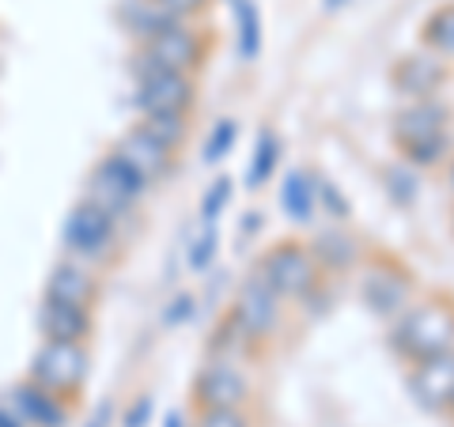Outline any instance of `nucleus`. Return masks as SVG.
<instances>
[{
    "label": "nucleus",
    "mask_w": 454,
    "mask_h": 427,
    "mask_svg": "<svg viewBox=\"0 0 454 427\" xmlns=\"http://www.w3.org/2000/svg\"><path fill=\"white\" fill-rule=\"evenodd\" d=\"M450 106L443 98H417L390 118V140L402 163L432 170L450 163Z\"/></svg>",
    "instance_id": "nucleus-1"
},
{
    "label": "nucleus",
    "mask_w": 454,
    "mask_h": 427,
    "mask_svg": "<svg viewBox=\"0 0 454 427\" xmlns=\"http://www.w3.org/2000/svg\"><path fill=\"white\" fill-rule=\"evenodd\" d=\"M390 348L413 367L428 355H439L454 348V295L432 291L424 299H413L402 318H394Z\"/></svg>",
    "instance_id": "nucleus-2"
},
{
    "label": "nucleus",
    "mask_w": 454,
    "mask_h": 427,
    "mask_svg": "<svg viewBox=\"0 0 454 427\" xmlns=\"http://www.w3.org/2000/svg\"><path fill=\"white\" fill-rule=\"evenodd\" d=\"M61 246H65V258L83 261L91 268H110L118 265L125 250V231L106 212H98L88 201H76L61 223Z\"/></svg>",
    "instance_id": "nucleus-3"
},
{
    "label": "nucleus",
    "mask_w": 454,
    "mask_h": 427,
    "mask_svg": "<svg viewBox=\"0 0 454 427\" xmlns=\"http://www.w3.org/2000/svg\"><path fill=\"white\" fill-rule=\"evenodd\" d=\"M254 276H258L265 288H273L284 303H288V299H307L315 288H322V280H325L303 238H277L258 258V265H254Z\"/></svg>",
    "instance_id": "nucleus-4"
},
{
    "label": "nucleus",
    "mask_w": 454,
    "mask_h": 427,
    "mask_svg": "<svg viewBox=\"0 0 454 427\" xmlns=\"http://www.w3.org/2000/svg\"><path fill=\"white\" fill-rule=\"evenodd\" d=\"M27 378L38 382L65 401H80L83 386L91 378V345H61V340H42L27 363Z\"/></svg>",
    "instance_id": "nucleus-5"
},
{
    "label": "nucleus",
    "mask_w": 454,
    "mask_h": 427,
    "mask_svg": "<svg viewBox=\"0 0 454 427\" xmlns=\"http://www.w3.org/2000/svg\"><path fill=\"white\" fill-rule=\"evenodd\" d=\"M360 299L379 318H402L409 310V303L417 299L413 268L402 265L394 253H367L364 258V280H360Z\"/></svg>",
    "instance_id": "nucleus-6"
},
{
    "label": "nucleus",
    "mask_w": 454,
    "mask_h": 427,
    "mask_svg": "<svg viewBox=\"0 0 454 427\" xmlns=\"http://www.w3.org/2000/svg\"><path fill=\"white\" fill-rule=\"evenodd\" d=\"M133 76H137V95L133 106L145 113H193L197 110V76L186 73H167L133 53Z\"/></svg>",
    "instance_id": "nucleus-7"
},
{
    "label": "nucleus",
    "mask_w": 454,
    "mask_h": 427,
    "mask_svg": "<svg viewBox=\"0 0 454 427\" xmlns=\"http://www.w3.org/2000/svg\"><path fill=\"white\" fill-rule=\"evenodd\" d=\"M212 53V35L208 31H197L190 23H175L167 31L152 35L148 42L137 46V57L148 61L155 68H167V73H186V76H197L205 68Z\"/></svg>",
    "instance_id": "nucleus-8"
},
{
    "label": "nucleus",
    "mask_w": 454,
    "mask_h": 427,
    "mask_svg": "<svg viewBox=\"0 0 454 427\" xmlns=\"http://www.w3.org/2000/svg\"><path fill=\"white\" fill-rule=\"evenodd\" d=\"M227 314L239 322V330L247 333V340L254 345V352H258V345H265V340H277V333H280L284 299H280L273 288H265V283L250 273L243 283H239L235 303H231V310H227Z\"/></svg>",
    "instance_id": "nucleus-9"
},
{
    "label": "nucleus",
    "mask_w": 454,
    "mask_h": 427,
    "mask_svg": "<svg viewBox=\"0 0 454 427\" xmlns=\"http://www.w3.org/2000/svg\"><path fill=\"white\" fill-rule=\"evenodd\" d=\"M193 412L205 408H247L250 401V378L239 371V363L231 360H208L201 371L193 375Z\"/></svg>",
    "instance_id": "nucleus-10"
},
{
    "label": "nucleus",
    "mask_w": 454,
    "mask_h": 427,
    "mask_svg": "<svg viewBox=\"0 0 454 427\" xmlns=\"http://www.w3.org/2000/svg\"><path fill=\"white\" fill-rule=\"evenodd\" d=\"M450 83V65L443 57H435L428 50H413L402 53L390 65V88L405 98V103H417V98H439Z\"/></svg>",
    "instance_id": "nucleus-11"
},
{
    "label": "nucleus",
    "mask_w": 454,
    "mask_h": 427,
    "mask_svg": "<svg viewBox=\"0 0 454 427\" xmlns=\"http://www.w3.org/2000/svg\"><path fill=\"white\" fill-rule=\"evenodd\" d=\"M4 405L16 412L23 427H68L73 423V408H76L73 401H65V397L42 390L38 382H31L27 375L4 393Z\"/></svg>",
    "instance_id": "nucleus-12"
},
{
    "label": "nucleus",
    "mask_w": 454,
    "mask_h": 427,
    "mask_svg": "<svg viewBox=\"0 0 454 427\" xmlns=\"http://www.w3.org/2000/svg\"><path fill=\"white\" fill-rule=\"evenodd\" d=\"M42 299L95 310L98 299H103V276H98V268H91V265L73 261V258H61V261L50 268L46 288H42Z\"/></svg>",
    "instance_id": "nucleus-13"
},
{
    "label": "nucleus",
    "mask_w": 454,
    "mask_h": 427,
    "mask_svg": "<svg viewBox=\"0 0 454 427\" xmlns=\"http://www.w3.org/2000/svg\"><path fill=\"white\" fill-rule=\"evenodd\" d=\"M114 151H121L125 159H129L140 175L148 178V186H155V182H167L170 175H175V167H178V155L170 148H163L140 121L129 125V129L114 140Z\"/></svg>",
    "instance_id": "nucleus-14"
},
{
    "label": "nucleus",
    "mask_w": 454,
    "mask_h": 427,
    "mask_svg": "<svg viewBox=\"0 0 454 427\" xmlns=\"http://www.w3.org/2000/svg\"><path fill=\"white\" fill-rule=\"evenodd\" d=\"M307 250L315 253V261L322 268V276H340V273H352V268H360L364 258H367V250H364V242L345 231L340 223L333 227H322V231H315V238L307 242Z\"/></svg>",
    "instance_id": "nucleus-15"
},
{
    "label": "nucleus",
    "mask_w": 454,
    "mask_h": 427,
    "mask_svg": "<svg viewBox=\"0 0 454 427\" xmlns=\"http://www.w3.org/2000/svg\"><path fill=\"white\" fill-rule=\"evenodd\" d=\"M409 390L417 393V401L424 408H443L447 412L450 397H454V348L428 355V360L409 367Z\"/></svg>",
    "instance_id": "nucleus-16"
},
{
    "label": "nucleus",
    "mask_w": 454,
    "mask_h": 427,
    "mask_svg": "<svg viewBox=\"0 0 454 427\" xmlns=\"http://www.w3.org/2000/svg\"><path fill=\"white\" fill-rule=\"evenodd\" d=\"M38 333H42V340H61V345H91V337H95V310L42 299V307H38Z\"/></svg>",
    "instance_id": "nucleus-17"
},
{
    "label": "nucleus",
    "mask_w": 454,
    "mask_h": 427,
    "mask_svg": "<svg viewBox=\"0 0 454 427\" xmlns=\"http://www.w3.org/2000/svg\"><path fill=\"white\" fill-rule=\"evenodd\" d=\"M91 178H98L103 186H110L114 193H121V197H129V201H145V197L152 193V186H148V178L140 175V170L125 159L121 151H106V155H98L95 159V167H91Z\"/></svg>",
    "instance_id": "nucleus-18"
},
{
    "label": "nucleus",
    "mask_w": 454,
    "mask_h": 427,
    "mask_svg": "<svg viewBox=\"0 0 454 427\" xmlns=\"http://www.w3.org/2000/svg\"><path fill=\"white\" fill-rule=\"evenodd\" d=\"M118 19H121L125 35H129L137 46L140 42H148L152 35H160V31H167V27L178 23V19H170L163 8H155L152 0H125V4L118 8Z\"/></svg>",
    "instance_id": "nucleus-19"
},
{
    "label": "nucleus",
    "mask_w": 454,
    "mask_h": 427,
    "mask_svg": "<svg viewBox=\"0 0 454 427\" xmlns=\"http://www.w3.org/2000/svg\"><path fill=\"white\" fill-rule=\"evenodd\" d=\"M280 208L288 212V220L310 223L315 220V186H310V170H288L280 182Z\"/></svg>",
    "instance_id": "nucleus-20"
},
{
    "label": "nucleus",
    "mask_w": 454,
    "mask_h": 427,
    "mask_svg": "<svg viewBox=\"0 0 454 427\" xmlns=\"http://www.w3.org/2000/svg\"><path fill=\"white\" fill-rule=\"evenodd\" d=\"M420 50H428L435 57H454V0L432 8L420 23Z\"/></svg>",
    "instance_id": "nucleus-21"
},
{
    "label": "nucleus",
    "mask_w": 454,
    "mask_h": 427,
    "mask_svg": "<svg viewBox=\"0 0 454 427\" xmlns=\"http://www.w3.org/2000/svg\"><path fill=\"white\" fill-rule=\"evenodd\" d=\"M280 155H284V144H280L277 129H262L258 133V144H254V155H250V167H247V190L258 193L265 182L277 175Z\"/></svg>",
    "instance_id": "nucleus-22"
},
{
    "label": "nucleus",
    "mask_w": 454,
    "mask_h": 427,
    "mask_svg": "<svg viewBox=\"0 0 454 427\" xmlns=\"http://www.w3.org/2000/svg\"><path fill=\"white\" fill-rule=\"evenodd\" d=\"M80 201H88V205H95L98 212H106V216L114 220L125 231L133 220H137V201H129V197H121V193H114L110 186H103L98 178H91L88 175V182H83V193H80Z\"/></svg>",
    "instance_id": "nucleus-23"
},
{
    "label": "nucleus",
    "mask_w": 454,
    "mask_h": 427,
    "mask_svg": "<svg viewBox=\"0 0 454 427\" xmlns=\"http://www.w3.org/2000/svg\"><path fill=\"white\" fill-rule=\"evenodd\" d=\"M140 125H145V129L175 155L186 148L190 136H193V113H145Z\"/></svg>",
    "instance_id": "nucleus-24"
},
{
    "label": "nucleus",
    "mask_w": 454,
    "mask_h": 427,
    "mask_svg": "<svg viewBox=\"0 0 454 427\" xmlns=\"http://www.w3.org/2000/svg\"><path fill=\"white\" fill-rule=\"evenodd\" d=\"M235 31H239V57L258 61L262 57V8L258 0H235Z\"/></svg>",
    "instance_id": "nucleus-25"
},
{
    "label": "nucleus",
    "mask_w": 454,
    "mask_h": 427,
    "mask_svg": "<svg viewBox=\"0 0 454 427\" xmlns=\"http://www.w3.org/2000/svg\"><path fill=\"white\" fill-rule=\"evenodd\" d=\"M239 352H254V345L247 340V333L239 330V322L231 314H223L216 322V330H212V337H208V355L212 360H231L235 363Z\"/></svg>",
    "instance_id": "nucleus-26"
},
{
    "label": "nucleus",
    "mask_w": 454,
    "mask_h": 427,
    "mask_svg": "<svg viewBox=\"0 0 454 427\" xmlns=\"http://www.w3.org/2000/svg\"><path fill=\"white\" fill-rule=\"evenodd\" d=\"M310 186H315V208L322 216H330L333 223H348L352 220V201L337 190V182H330L325 175H315L310 170Z\"/></svg>",
    "instance_id": "nucleus-27"
},
{
    "label": "nucleus",
    "mask_w": 454,
    "mask_h": 427,
    "mask_svg": "<svg viewBox=\"0 0 454 427\" xmlns=\"http://www.w3.org/2000/svg\"><path fill=\"white\" fill-rule=\"evenodd\" d=\"M382 182H387V193L397 208H413L417 197H420V186H417V175L409 163H387L379 170Z\"/></svg>",
    "instance_id": "nucleus-28"
},
{
    "label": "nucleus",
    "mask_w": 454,
    "mask_h": 427,
    "mask_svg": "<svg viewBox=\"0 0 454 427\" xmlns=\"http://www.w3.org/2000/svg\"><path fill=\"white\" fill-rule=\"evenodd\" d=\"M235 144H239V121H235V118H220V121L208 129V136H205V148H201L205 163H208V167L223 163L227 155L235 151Z\"/></svg>",
    "instance_id": "nucleus-29"
},
{
    "label": "nucleus",
    "mask_w": 454,
    "mask_h": 427,
    "mask_svg": "<svg viewBox=\"0 0 454 427\" xmlns=\"http://www.w3.org/2000/svg\"><path fill=\"white\" fill-rule=\"evenodd\" d=\"M231 197H235V182L231 178H227V175L212 178V186L201 197V220H205V227H216V220L227 212V205H231Z\"/></svg>",
    "instance_id": "nucleus-30"
},
{
    "label": "nucleus",
    "mask_w": 454,
    "mask_h": 427,
    "mask_svg": "<svg viewBox=\"0 0 454 427\" xmlns=\"http://www.w3.org/2000/svg\"><path fill=\"white\" fill-rule=\"evenodd\" d=\"M216 253H220V231L216 227H205V231L186 246V265L193 273H208L212 261H216Z\"/></svg>",
    "instance_id": "nucleus-31"
},
{
    "label": "nucleus",
    "mask_w": 454,
    "mask_h": 427,
    "mask_svg": "<svg viewBox=\"0 0 454 427\" xmlns=\"http://www.w3.org/2000/svg\"><path fill=\"white\" fill-rule=\"evenodd\" d=\"M193 427H250L247 408H205L197 412Z\"/></svg>",
    "instance_id": "nucleus-32"
},
{
    "label": "nucleus",
    "mask_w": 454,
    "mask_h": 427,
    "mask_svg": "<svg viewBox=\"0 0 454 427\" xmlns=\"http://www.w3.org/2000/svg\"><path fill=\"white\" fill-rule=\"evenodd\" d=\"M193 310H197V299H193L190 291H178V295L163 307V318H160V322L167 325V330H178V325H186V322L193 318Z\"/></svg>",
    "instance_id": "nucleus-33"
},
{
    "label": "nucleus",
    "mask_w": 454,
    "mask_h": 427,
    "mask_svg": "<svg viewBox=\"0 0 454 427\" xmlns=\"http://www.w3.org/2000/svg\"><path fill=\"white\" fill-rule=\"evenodd\" d=\"M152 4H155V8H163L170 19L190 23V19H197V16H205L212 0H152Z\"/></svg>",
    "instance_id": "nucleus-34"
},
{
    "label": "nucleus",
    "mask_w": 454,
    "mask_h": 427,
    "mask_svg": "<svg viewBox=\"0 0 454 427\" xmlns=\"http://www.w3.org/2000/svg\"><path fill=\"white\" fill-rule=\"evenodd\" d=\"M152 412H155V401H152V393H140L137 401H133L129 408H125V416H121V427H148Z\"/></svg>",
    "instance_id": "nucleus-35"
},
{
    "label": "nucleus",
    "mask_w": 454,
    "mask_h": 427,
    "mask_svg": "<svg viewBox=\"0 0 454 427\" xmlns=\"http://www.w3.org/2000/svg\"><path fill=\"white\" fill-rule=\"evenodd\" d=\"M114 412H118V408H114V401L106 397V401H98V405L91 408V416L83 420L80 427H110V423H114Z\"/></svg>",
    "instance_id": "nucleus-36"
},
{
    "label": "nucleus",
    "mask_w": 454,
    "mask_h": 427,
    "mask_svg": "<svg viewBox=\"0 0 454 427\" xmlns=\"http://www.w3.org/2000/svg\"><path fill=\"white\" fill-rule=\"evenodd\" d=\"M262 227H265V216H262V212H247V220H243V231L250 235V231H262Z\"/></svg>",
    "instance_id": "nucleus-37"
},
{
    "label": "nucleus",
    "mask_w": 454,
    "mask_h": 427,
    "mask_svg": "<svg viewBox=\"0 0 454 427\" xmlns=\"http://www.w3.org/2000/svg\"><path fill=\"white\" fill-rule=\"evenodd\" d=\"M0 427H23L20 416H16V412H12L4 401H0Z\"/></svg>",
    "instance_id": "nucleus-38"
},
{
    "label": "nucleus",
    "mask_w": 454,
    "mask_h": 427,
    "mask_svg": "<svg viewBox=\"0 0 454 427\" xmlns=\"http://www.w3.org/2000/svg\"><path fill=\"white\" fill-rule=\"evenodd\" d=\"M348 4H352V0H322V12H325V16H337V12L348 8Z\"/></svg>",
    "instance_id": "nucleus-39"
},
{
    "label": "nucleus",
    "mask_w": 454,
    "mask_h": 427,
    "mask_svg": "<svg viewBox=\"0 0 454 427\" xmlns=\"http://www.w3.org/2000/svg\"><path fill=\"white\" fill-rule=\"evenodd\" d=\"M163 427H186V420H182V412H167V423Z\"/></svg>",
    "instance_id": "nucleus-40"
},
{
    "label": "nucleus",
    "mask_w": 454,
    "mask_h": 427,
    "mask_svg": "<svg viewBox=\"0 0 454 427\" xmlns=\"http://www.w3.org/2000/svg\"><path fill=\"white\" fill-rule=\"evenodd\" d=\"M447 178H450V190H454V159L447 163Z\"/></svg>",
    "instance_id": "nucleus-41"
},
{
    "label": "nucleus",
    "mask_w": 454,
    "mask_h": 427,
    "mask_svg": "<svg viewBox=\"0 0 454 427\" xmlns=\"http://www.w3.org/2000/svg\"><path fill=\"white\" fill-rule=\"evenodd\" d=\"M447 412H450V416H454V397H450V405H447Z\"/></svg>",
    "instance_id": "nucleus-42"
},
{
    "label": "nucleus",
    "mask_w": 454,
    "mask_h": 427,
    "mask_svg": "<svg viewBox=\"0 0 454 427\" xmlns=\"http://www.w3.org/2000/svg\"><path fill=\"white\" fill-rule=\"evenodd\" d=\"M450 231H454V208H450Z\"/></svg>",
    "instance_id": "nucleus-43"
},
{
    "label": "nucleus",
    "mask_w": 454,
    "mask_h": 427,
    "mask_svg": "<svg viewBox=\"0 0 454 427\" xmlns=\"http://www.w3.org/2000/svg\"><path fill=\"white\" fill-rule=\"evenodd\" d=\"M231 4H235V0H231Z\"/></svg>",
    "instance_id": "nucleus-44"
}]
</instances>
